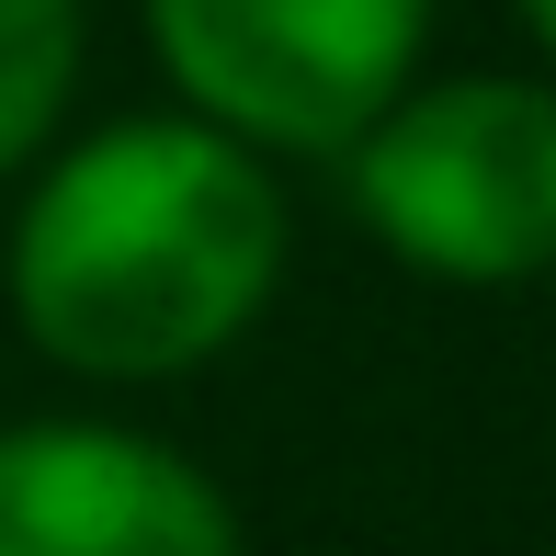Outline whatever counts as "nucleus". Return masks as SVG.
I'll return each instance as SVG.
<instances>
[{
	"mask_svg": "<svg viewBox=\"0 0 556 556\" xmlns=\"http://www.w3.org/2000/svg\"><path fill=\"white\" fill-rule=\"evenodd\" d=\"M285 273V193L216 125H114L12 216V318L46 364L160 387L216 364Z\"/></svg>",
	"mask_w": 556,
	"mask_h": 556,
	"instance_id": "1",
	"label": "nucleus"
},
{
	"mask_svg": "<svg viewBox=\"0 0 556 556\" xmlns=\"http://www.w3.org/2000/svg\"><path fill=\"white\" fill-rule=\"evenodd\" d=\"M80 80V0H0V170L35 160Z\"/></svg>",
	"mask_w": 556,
	"mask_h": 556,
	"instance_id": "5",
	"label": "nucleus"
},
{
	"mask_svg": "<svg viewBox=\"0 0 556 556\" xmlns=\"http://www.w3.org/2000/svg\"><path fill=\"white\" fill-rule=\"evenodd\" d=\"M522 12H534V35H545V58H556V0H522Z\"/></svg>",
	"mask_w": 556,
	"mask_h": 556,
	"instance_id": "6",
	"label": "nucleus"
},
{
	"mask_svg": "<svg viewBox=\"0 0 556 556\" xmlns=\"http://www.w3.org/2000/svg\"><path fill=\"white\" fill-rule=\"evenodd\" d=\"M352 216L432 285H534L556 273V91L443 80L341 148Z\"/></svg>",
	"mask_w": 556,
	"mask_h": 556,
	"instance_id": "2",
	"label": "nucleus"
},
{
	"mask_svg": "<svg viewBox=\"0 0 556 556\" xmlns=\"http://www.w3.org/2000/svg\"><path fill=\"white\" fill-rule=\"evenodd\" d=\"M0 556H239V511L205 466L114 420L0 432Z\"/></svg>",
	"mask_w": 556,
	"mask_h": 556,
	"instance_id": "4",
	"label": "nucleus"
},
{
	"mask_svg": "<svg viewBox=\"0 0 556 556\" xmlns=\"http://www.w3.org/2000/svg\"><path fill=\"white\" fill-rule=\"evenodd\" d=\"M193 125L239 148H352L409 91L432 0H148Z\"/></svg>",
	"mask_w": 556,
	"mask_h": 556,
	"instance_id": "3",
	"label": "nucleus"
}]
</instances>
